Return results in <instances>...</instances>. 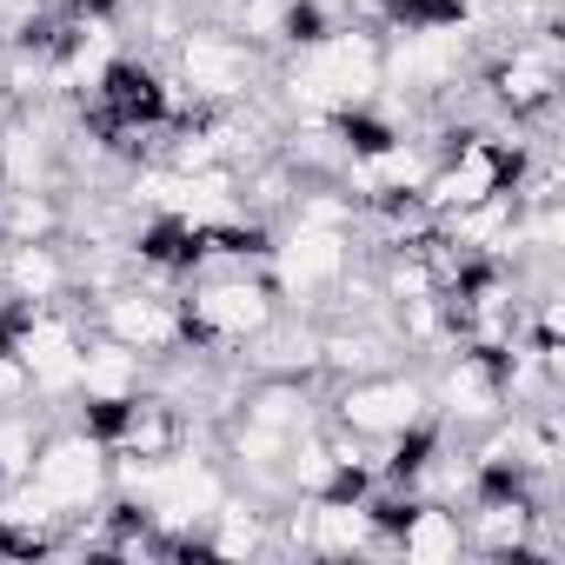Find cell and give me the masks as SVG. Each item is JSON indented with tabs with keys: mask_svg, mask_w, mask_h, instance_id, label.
I'll list each match as a JSON object with an SVG mask.
<instances>
[{
	"mask_svg": "<svg viewBox=\"0 0 565 565\" xmlns=\"http://www.w3.org/2000/svg\"><path fill=\"white\" fill-rule=\"evenodd\" d=\"M366 87H373V47H366L360 34H347V41L320 47V54L300 67V81H294V94H300V100H313V107L353 100V94H366Z\"/></svg>",
	"mask_w": 565,
	"mask_h": 565,
	"instance_id": "obj_1",
	"label": "cell"
},
{
	"mask_svg": "<svg viewBox=\"0 0 565 565\" xmlns=\"http://www.w3.org/2000/svg\"><path fill=\"white\" fill-rule=\"evenodd\" d=\"M134 486H140V492L160 505V519H173V525H186V519H200V512L220 505V486H213V472H200V466H167V472L134 466Z\"/></svg>",
	"mask_w": 565,
	"mask_h": 565,
	"instance_id": "obj_2",
	"label": "cell"
},
{
	"mask_svg": "<svg viewBox=\"0 0 565 565\" xmlns=\"http://www.w3.org/2000/svg\"><path fill=\"white\" fill-rule=\"evenodd\" d=\"M94 486H100V452L94 446H54L47 459H41V492L47 499H61V505H74V499H94Z\"/></svg>",
	"mask_w": 565,
	"mask_h": 565,
	"instance_id": "obj_3",
	"label": "cell"
},
{
	"mask_svg": "<svg viewBox=\"0 0 565 565\" xmlns=\"http://www.w3.org/2000/svg\"><path fill=\"white\" fill-rule=\"evenodd\" d=\"M279 273H287L294 287L333 279V273H340V239H333V233H294L287 253H279Z\"/></svg>",
	"mask_w": 565,
	"mask_h": 565,
	"instance_id": "obj_4",
	"label": "cell"
},
{
	"mask_svg": "<svg viewBox=\"0 0 565 565\" xmlns=\"http://www.w3.org/2000/svg\"><path fill=\"white\" fill-rule=\"evenodd\" d=\"M347 413H353V426H366V433H393V426H406V419L419 413V393H413V386H366V393L347 399Z\"/></svg>",
	"mask_w": 565,
	"mask_h": 565,
	"instance_id": "obj_5",
	"label": "cell"
},
{
	"mask_svg": "<svg viewBox=\"0 0 565 565\" xmlns=\"http://www.w3.org/2000/svg\"><path fill=\"white\" fill-rule=\"evenodd\" d=\"M28 366H34L41 386H74V380H81V353H74V340H67L61 327H41V333L28 340Z\"/></svg>",
	"mask_w": 565,
	"mask_h": 565,
	"instance_id": "obj_6",
	"label": "cell"
},
{
	"mask_svg": "<svg viewBox=\"0 0 565 565\" xmlns=\"http://www.w3.org/2000/svg\"><path fill=\"white\" fill-rule=\"evenodd\" d=\"M200 313H206L213 327H226V333H253V327L266 320V300H259L253 287H213Z\"/></svg>",
	"mask_w": 565,
	"mask_h": 565,
	"instance_id": "obj_7",
	"label": "cell"
},
{
	"mask_svg": "<svg viewBox=\"0 0 565 565\" xmlns=\"http://www.w3.org/2000/svg\"><path fill=\"white\" fill-rule=\"evenodd\" d=\"M459 61V34H419L413 47H399V74L406 81H439Z\"/></svg>",
	"mask_w": 565,
	"mask_h": 565,
	"instance_id": "obj_8",
	"label": "cell"
},
{
	"mask_svg": "<svg viewBox=\"0 0 565 565\" xmlns=\"http://www.w3.org/2000/svg\"><path fill=\"white\" fill-rule=\"evenodd\" d=\"M186 74H193V87L226 94V87L239 81V54H233V47H220V41H193V47H186Z\"/></svg>",
	"mask_w": 565,
	"mask_h": 565,
	"instance_id": "obj_9",
	"label": "cell"
},
{
	"mask_svg": "<svg viewBox=\"0 0 565 565\" xmlns=\"http://www.w3.org/2000/svg\"><path fill=\"white\" fill-rule=\"evenodd\" d=\"M114 327H120V340H140V347H160V340L173 333V320H167L153 300H120V307H114Z\"/></svg>",
	"mask_w": 565,
	"mask_h": 565,
	"instance_id": "obj_10",
	"label": "cell"
},
{
	"mask_svg": "<svg viewBox=\"0 0 565 565\" xmlns=\"http://www.w3.org/2000/svg\"><path fill=\"white\" fill-rule=\"evenodd\" d=\"M486 186H492V160H486V153H466V167L439 180V200H452V206H466V200H479Z\"/></svg>",
	"mask_w": 565,
	"mask_h": 565,
	"instance_id": "obj_11",
	"label": "cell"
},
{
	"mask_svg": "<svg viewBox=\"0 0 565 565\" xmlns=\"http://www.w3.org/2000/svg\"><path fill=\"white\" fill-rule=\"evenodd\" d=\"M81 380L94 386V393H127V380H134V360L127 353H94V360H81Z\"/></svg>",
	"mask_w": 565,
	"mask_h": 565,
	"instance_id": "obj_12",
	"label": "cell"
},
{
	"mask_svg": "<svg viewBox=\"0 0 565 565\" xmlns=\"http://www.w3.org/2000/svg\"><path fill=\"white\" fill-rule=\"evenodd\" d=\"M446 552H452V525H446V512H426V519L413 525V558L433 565V558H446Z\"/></svg>",
	"mask_w": 565,
	"mask_h": 565,
	"instance_id": "obj_13",
	"label": "cell"
},
{
	"mask_svg": "<svg viewBox=\"0 0 565 565\" xmlns=\"http://www.w3.org/2000/svg\"><path fill=\"white\" fill-rule=\"evenodd\" d=\"M320 539H327V545H360V539H366V519L347 512V505H327V512H320Z\"/></svg>",
	"mask_w": 565,
	"mask_h": 565,
	"instance_id": "obj_14",
	"label": "cell"
},
{
	"mask_svg": "<svg viewBox=\"0 0 565 565\" xmlns=\"http://www.w3.org/2000/svg\"><path fill=\"white\" fill-rule=\"evenodd\" d=\"M14 273H21V287H28V294H47V287H54V259H47V253H21Z\"/></svg>",
	"mask_w": 565,
	"mask_h": 565,
	"instance_id": "obj_15",
	"label": "cell"
},
{
	"mask_svg": "<svg viewBox=\"0 0 565 565\" xmlns=\"http://www.w3.org/2000/svg\"><path fill=\"white\" fill-rule=\"evenodd\" d=\"M8 167H14L21 180L41 167V147H34V134H8Z\"/></svg>",
	"mask_w": 565,
	"mask_h": 565,
	"instance_id": "obj_16",
	"label": "cell"
},
{
	"mask_svg": "<svg viewBox=\"0 0 565 565\" xmlns=\"http://www.w3.org/2000/svg\"><path fill=\"white\" fill-rule=\"evenodd\" d=\"M452 406H459V413H486V386H479V373H459V380H452Z\"/></svg>",
	"mask_w": 565,
	"mask_h": 565,
	"instance_id": "obj_17",
	"label": "cell"
},
{
	"mask_svg": "<svg viewBox=\"0 0 565 565\" xmlns=\"http://www.w3.org/2000/svg\"><path fill=\"white\" fill-rule=\"evenodd\" d=\"M539 87H545V54H539V61H519V67H512V94H539Z\"/></svg>",
	"mask_w": 565,
	"mask_h": 565,
	"instance_id": "obj_18",
	"label": "cell"
},
{
	"mask_svg": "<svg viewBox=\"0 0 565 565\" xmlns=\"http://www.w3.org/2000/svg\"><path fill=\"white\" fill-rule=\"evenodd\" d=\"M220 552H233V558H239V552H253V519H233V525L220 532Z\"/></svg>",
	"mask_w": 565,
	"mask_h": 565,
	"instance_id": "obj_19",
	"label": "cell"
},
{
	"mask_svg": "<svg viewBox=\"0 0 565 565\" xmlns=\"http://www.w3.org/2000/svg\"><path fill=\"white\" fill-rule=\"evenodd\" d=\"M14 226H21V233H41V226H47V206H41V200H21V206H14Z\"/></svg>",
	"mask_w": 565,
	"mask_h": 565,
	"instance_id": "obj_20",
	"label": "cell"
},
{
	"mask_svg": "<svg viewBox=\"0 0 565 565\" xmlns=\"http://www.w3.org/2000/svg\"><path fill=\"white\" fill-rule=\"evenodd\" d=\"M373 173L380 180H406L413 173V153H386V160H373Z\"/></svg>",
	"mask_w": 565,
	"mask_h": 565,
	"instance_id": "obj_21",
	"label": "cell"
},
{
	"mask_svg": "<svg viewBox=\"0 0 565 565\" xmlns=\"http://www.w3.org/2000/svg\"><path fill=\"white\" fill-rule=\"evenodd\" d=\"M333 360H340V366H366V360H373V347H366V340H340V347H333Z\"/></svg>",
	"mask_w": 565,
	"mask_h": 565,
	"instance_id": "obj_22",
	"label": "cell"
},
{
	"mask_svg": "<svg viewBox=\"0 0 565 565\" xmlns=\"http://www.w3.org/2000/svg\"><path fill=\"white\" fill-rule=\"evenodd\" d=\"M327 472H333V466H327V452H313V446H307V452H300V479H307V486H320Z\"/></svg>",
	"mask_w": 565,
	"mask_h": 565,
	"instance_id": "obj_23",
	"label": "cell"
},
{
	"mask_svg": "<svg viewBox=\"0 0 565 565\" xmlns=\"http://www.w3.org/2000/svg\"><path fill=\"white\" fill-rule=\"evenodd\" d=\"M259 419H266V426H279V419H294V399H287V393H273V399H259Z\"/></svg>",
	"mask_w": 565,
	"mask_h": 565,
	"instance_id": "obj_24",
	"label": "cell"
},
{
	"mask_svg": "<svg viewBox=\"0 0 565 565\" xmlns=\"http://www.w3.org/2000/svg\"><path fill=\"white\" fill-rule=\"evenodd\" d=\"M0 459H8V466H28V433H0Z\"/></svg>",
	"mask_w": 565,
	"mask_h": 565,
	"instance_id": "obj_25",
	"label": "cell"
}]
</instances>
